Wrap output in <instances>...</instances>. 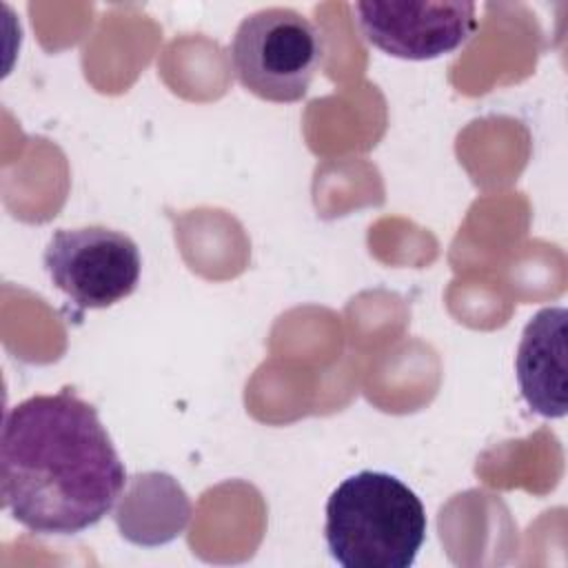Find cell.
I'll list each match as a JSON object with an SVG mask.
<instances>
[{"label": "cell", "instance_id": "obj_5", "mask_svg": "<svg viewBox=\"0 0 568 568\" xmlns=\"http://www.w3.org/2000/svg\"><path fill=\"white\" fill-rule=\"evenodd\" d=\"M366 42L402 60H435L464 47L477 31V7L468 0L355 2Z\"/></svg>", "mask_w": 568, "mask_h": 568}, {"label": "cell", "instance_id": "obj_4", "mask_svg": "<svg viewBox=\"0 0 568 568\" xmlns=\"http://www.w3.org/2000/svg\"><path fill=\"white\" fill-rule=\"evenodd\" d=\"M42 260L53 286L78 308H106L129 297L142 271L138 244L106 226L55 231Z\"/></svg>", "mask_w": 568, "mask_h": 568}, {"label": "cell", "instance_id": "obj_1", "mask_svg": "<svg viewBox=\"0 0 568 568\" xmlns=\"http://www.w3.org/2000/svg\"><path fill=\"white\" fill-rule=\"evenodd\" d=\"M124 464L98 410L71 388L11 406L0 435V495L36 535H78L109 515Z\"/></svg>", "mask_w": 568, "mask_h": 568}, {"label": "cell", "instance_id": "obj_2", "mask_svg": "<svg viewBox=\"0 0 568 568\" xmlns=\"http://www.w3.org/2000/svg\"><path fill=\"white\" fill-rule=\"evenodd\" d=\"M426 528L422 499L390 473L359 470L326 501V546L344 568H408Z\"/></svg>", "mask_w": 568, "mask_h": 568}, {"label": "cell", "instance_id": "obj_3", "mask_svg": "<svg viewBox=\"0 0 568 568\" xmlns=\"http://www.w3.org/2000/svg\"><path fill=\"white\" fill-rule=\"evenodd\" d=\"M322 60V29L288 7L248 13L231 40V62L240 84L268 102L302 100Z\"/></svg>", "mask_w": 568, "mask_h": 568}, {"label": "cell", "instance_id": "obj_6", "mask_svg": "<svg viewBox=\"0 0 568 568\" xmlns=\"http://www.w3.org/2000/svg\"><path fill=\"white\" fill-rule=\"evenodd\" d=\"M566 320L561 306L541 308L524 328L515 371L521 397L541 417L566 415Z\"/></svg>", "mask_w": 568, "mask_h": 568}]
</instances>
